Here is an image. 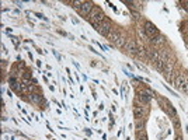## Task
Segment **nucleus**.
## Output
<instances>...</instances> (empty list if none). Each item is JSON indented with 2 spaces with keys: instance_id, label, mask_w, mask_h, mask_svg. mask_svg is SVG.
Returning a JSON list of instances; mask_svg holds the SVG:
<instances>
[{
  "instance_id": "nucleus-15",
  "label": "nucleus",
  "mask_w": 188,
  "mask_h": 140,
  "mask_svg": "<svg viewBox=\"0 0 188 140\" xmlns=\"http://www.w3.org/2000/svg\"><path fill=\"white\" fill-rule=\"evenodd\" d=\"M131 14H132V16H133V18H136V20H138V18L141 17V16H139V13L133 11V10H132V9H131Z\"/></svg>"
},
{
  "instance_id": "nucleus-9",
  "label": "nucleus",
  "mask_w": 188,
  "mask_h": 140,
  "mask_svg": "<svg viewBox=\"0 0 188 140\" xmlns=\"http://www.w3.org/2000/svg\"><path fill=\"white\" fill-rule=\"evenodd\" d=\"M119 38H121V35L118 34V32H115V31H111V32L108 34V41H111V42H115V44H117V42L119 41Z\"/></svg>"
},
{
  "instance_id": "nucleus-21",
  "label": "nucleus",
  "mask_w": 188,
  "mask_h": 140,
  "mask_svg": "<svg viewBox=\"0 0 188 140\" xmlns=\"http://www.w3.org/2000/svg\"><path fill=\"white\" fill-rule=\"evenodd\" d=\"M177 140H182V139H181V136H178V137H177Z\"/></svg>"
},
{
  "instance_id": "nucleus-7",
  "label": "nucleus",
  "mask_w": 188,
  "mask_h": 140,
  "mask_svg": "<svg viewBox=\"0 0 188 140\" xmlns=\"http://www.w3.org/2000/svg\"><path fill=\"white\" fill-rule=\"evenodd\" d=\"M143 115H145V109H143V106L136 105L135 108H133V116H135V119H136V121H142Z\"/></svg>"
},
{
  "instance_id": "nucleus-1",
  "label": "nucleus",
  "mask_w": 188,
  "mask_h": 140,
  "mask_svg": "<svg viewBox=\"0 0 188 140\" xmlns=\"http://www.w3.org/2000/svg\"><path fill=\"white\" fill-rule=\"evenodd\" d=\"M88 20H90V23L93 25V28L97 29L101 24L105 21V14L101 11V9H93V11L90 13V16H88Z\"/></svg>"
},
{
  "instance_id": "nucleus-18",
  "label": "nucleus",
  "mask_w": 188,
  "mask_h": 140,
  "mask_svg": "<svg viewBox=\"0 0 188 140\" xmlns=\"http://www.w3.org/2000/svg\"><path fill=\"white\" fill-rule=\"evenodd\" d=\"M1 51H3V53L7 52V51H6V46H4V45H1Z\"/></svg>"
},
{
  "instance_id": "nucleus-13",
  "label": "nucleus",
  "mask_w": 188,
  "mask_h": 140,
  "mask_svg": "<svg viewBox=\"0 0 188 140\" xmlns=\"http://www.w3.org/2000/svg\"><path fill=\"white\" fill-rule=\"evenodd\" d=\"M182 91H185V93H188V81L187 80H184V81H182Z\"/></svg>"
},
{
  "instance_id": "nucleus-14",
  "label": "nucleus",
  "mask_w": 188,
  "mask_h": 140,
  "mask_svg": "<svg viewBox=\"0 0 188 140\" xmlns=\"http://www.w3.org/2000/svg\"><path fill=\"white\" fill-rule=\"evenodd\" d=\"M117 45H118V46H125V41H123V36H121V38H119V41L117 42Z\"/></svg>"
},
{
  "instance_id": "nucleus-2",
  "label": "nucleus",
  "mask_w": 188,
  "mask_h": 140,
  "mask_svg": "<svg viewBox=\"0 0 188 140\" xmlns=\"http://www.w3.org/2000/svg\"><path fill=\"white\" fill-rule=\"evenodd\" d=\"M143 31H145L146 36H149L150 39L154 38V36H157V35H160L159 28H157L152 21H145V24H143Z\"/></svg>"
},
{
  "instance_id": "nucleus-16",
  "label": "nucleus",
  "mask_w": 188,
  "mask_h": 140,
  "mask_svg": "<svg viewBox=\"0 0 188 140\" xmlns=\"http://www.w3.org/2000/svg\"><path fill=\"white\" fill-rule=\"evenodd\" d=\"M35 16H37V17H38V18H42V20H45V21H47V20H48V18L45 17L44 14H41V13H35Z\"/></svg>"
},
{
  "instance_id": "nucleus-12",
  "label": "nucleus",
  "mask_w": 188,
  "mask_h": 140,
  "mask_svg": "<svg viewBox=\"0 0 188 140\" xmlns=\"http://www.w3.org/2000/svg\"><path fill=\"white\" fill-rule=\"evenodd\" d=\"M83 3H84V1H80V0H75V1H72V4H73V7L76 9L77 11L80 10V7L83 6Z\"/></svg>"
},
{
  "instance_id": "nucleus-11",
  "label": "nucleus",
  "mask_w": 188,
  "mask_h": 140,
  "mask_svg": "<svg viewBox=\"0 0 188 140\" xmlns=\"http://www.w3.org/2000/svg\"><path fill=\"white\" fill-rule=\"evenodd\" d=\"M150 41H152V44H163V42H164V38H163L161 35H157V36L152 38Z\"/></svg>"
},
{
  "instance_id": "nucleus-4",
  "label": "nucleus",
  "mask_w": 188,
  "mask_h": 140,
  "mask_svg": "<svg viewBox=\"0 0 188 140\" xmlns=\"http://www.w3.org/2000/svg\"><path fill=\"white\" fill-rule=\"evenodd\" d=\"M110 28H111V21H108V20H105L104 23L101 24L98 28L95 29L97 32L100 35H104V36H108V34H110Z\"/></svg>"
},
{
  "instance_id": "nucleus-6",
  "label": "nucleus",
  "mask_w": 188,
  "mask_h": 140,
  "mask_svg": "<svg viewBox=\"0 0 188 140\" xmlns=\"http://www.w3.org/2000/svg\"><path fill=\"white\" fill-rule=\"evenodd\" d=\"M138 98L141 99L142 104H149L150 101H152V95H149V93H147L146 90H143V91H139L138 93Z\"/></svg>"
},
{
  "instance_id": "nucleus-20",
  "label": "nucleus",
  "mask_w": 188,
  "mask_h": 140,
  "mask_svg": "<svg viewBox=\"0 0 188 140\" xmlns=\"http://www.w3.org/2000/svg\"><path fill=\"white\" fill-rule=\"evenodd\" d=\"M184 4H185V10H188V0L187 1H184Z\"/></svg>"
},
{
  "instance_id": "nucleus-8",
  "label": "nucleus",
  "mask_w": 188,
  "mask_h": 140,
  "mask_svg": "<svg viewBox=\"0 0 188 140\" xmlns=\"http://www.w3.org/2000/svg\"><path fill=\"white\" fill-rule=\"evenodd\" d=\"M28 99L31 101V102H34V104H39L41 99H42V95L41 94H38V93H31L28 95Z\"/></svg>"
},
{
  "instance_id": "nucleus-3",
  "label": "nucleus",
  "mask_w": 188,
  "mask_h": 140,
  "mask_svg": "<svg viewBox=\"0 0 188 140\" xmlns=\"http://www.w3.org/2000/svg\"><path fill=\"white\" fill-rule=\"evenodd\" d=\"M93 9H94L93 1H84V3H83V6L80 7L79 13H80V16H82L83 18H87L88 16H90V13L93 11Z\"/></svg>"
},
{
  "instance_id": "nucleus-19",
  "label": "nucleus",
  "mask_w": 188,
  "mask_h": 140,
  "mask_svg": "<svg viewBox=\"0 0 188 140\" xmlns=\"http://www.w3.org/2000/svg\"><path fill=\"white\" fill-rule=\"evenodd\" d=\"M86 133H87L88 136H91V130H90V129H86Z\"/></svg>"
},
{
  "instance_id": "nucleus-17",
  "label": "nucleus",
  "mask_w": 188,
  "mask_h": 140,
  "mask_svg": "<svg viewBox=\"0 0 188 140\" xmlns=\"http://www.w3.org/2000/svg\"><path fill=\"white\" fill-rule=\"evenodd\" d=\"M123 73H126V76H129V77H135L133 73H129V71H126V70H123Z\"/></svg>"
},
{
  "instance_id": "nucleus-10",
  "label": "nucleus",
  "mask_w": 188,
  "mask_h": 140,
  "mask_svg": "<svg viewBox=\"0 0 188 140\" xmlns=\"http://www.w3.org/2000/svg\"><path fill=\"white\" fill-rule=\"evenodd\" d=\"M184 80H185V79H184V76H182V74H180V76H177L176 79H174V84H173V86H174L176 88H181L182 87V81H184Z\"/></svg>"
},
{
  "instance_id": "nucleus-5",
  "label": "nucleus",
  "mask_w": 188,
  "mask_h": 140,
  "mask_svg": "<svg viewBox=\"0 0 188 140\" xmlns=\"http://www.w3.org/2000/svg\"><path fill=\"white\" fill-rule=\"evenodd\" d=\"M123 48H125V49H126V51H128L129 53H133V55L139 53V51H141L139 48L136 46V42L133 41V39H129V41L125 44V46H123Z\"/></svg>"
}]
</instances>
